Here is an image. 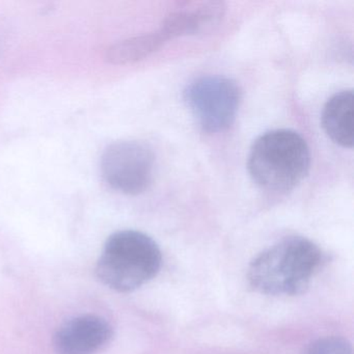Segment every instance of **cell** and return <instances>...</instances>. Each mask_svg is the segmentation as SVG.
Listing matches in <instances>:
<instances>
[{
	"instance_id": "ba28073f",
	"label": "cell",
	"mask_w": 354,
	"mask_h": 354,
	"mask_svg": "<svg viewBox=\"0 0 354 354\" xmlns=\"http://www.w3.org/2000/svg\"><path fill=\"white\" fill-rule=\"evenodd\" d=\"M322 125L328 138L343 148L353 147V93L333 95L323 109Z\"/></svg>"
},
{
	"instance_id": "6da1fadb",
	"label": "cell",
	"mask_w": 354,
	"mask_h": 354,
	"mask_svg": "<svg viewBox=\"0 0 354 354\" xmlns=\"http://www.w3.org/2000/svg\"><path fill=\"white\" fill-rule=\"evenodd\" d=\"M326 262V254L300 236L281 239L252 259L248 281L254 291L270 296H295L310 287Z\"/></svg>"
},
{
	"instance_id": "3957f363",
	"label": "cell",
	"mask_w": 354,
	"mask_h": 354,
	"mask_svg": "<svg viewBox=\"0 0 354 354\" xmlns=\"http://www.w3.org/2000/svg\"><path fill=\"white\" fill-rule=\"evenodd\" d=\"M310 165L308 144L293 130L266 132L254 142L248 155L250 177L268 192L293 189L308 175Z\"/></svg>"
},
{
	"instance_id": "9c48e42d",
	"label": "cell",
	"mask_w": 354,
	"mask_h": 354,
	"mask_svg": "<svg viewBox=\"0 0 354 354\" xmlns=\"http://www.w3.org/2000/svg\"><path fill=\"white\" fill-rule=\"evenodd\" d=\"M167 41L162 32L157 30L156 32L117 43L107 50L105 57L109 63L115 65L136 63L158 50Z\"/></svg>"
},
{
	"instance_id": "52a82bcc",
	"label": "cell",
	"mask_w": 354,
	"mask_h": 354,
	"mask_svg": "<svg viewBox=\"0 0 354 354\" xmlns=\"http://www.w3.org/2000/svg\"><path fill=\"white\" fill-rule=\"evenodd\" d=\"M225 8L219 1L186 3L163 19L159 30L167 40L194 36L211 30L225 15Z\"/></svg>"
},
{
	"instance_id": "7a4b0ae2",
	"label": "cell",
	"mask_w": 354,
	"mask_h": 354,
	"mask_svg": "<svg viewBox=\"0 0 354 354\" xmlns=\"http://www.w3.org/2000/svg\"><path fill=\"white\" fill-rule=\"evenodd\" d=\"M162 254L154 239L133 230L117 232L107 239L97 261L96 275L109 289L136 291L157 277Z\"/></svg>"
},
{
	"instance_id": "277c9868",
	"label": "cell",
	"mask_w": 354,
	"mask_h": 354,
	"mask_svg": "<svg viewBox=\"0 0 354 354\" xmlns=\"http://www.w3.org/2000/svg\"><path fill=\"white\" fill-rule=\"evenodd\" d=\"M184 100L201 127L213 133L227 129L235 121L241 91L231 78L204 76L187 86Z\"/></svg>"
},
{
	"instance_id": "5b68a950",
	"label": "cell",
	"mask_w": 354,
	"mask_h": 354,
	"mask_svg": "<svg viewBox=\"0 0 354 354\" xmlns=\"http://www.w3.org/2000/svg\"><path fill=\"white\" fill-rule=\"evenodd\" d=\"M155 156L144 142L121 140L107 147L101 157V174L113 189L136 196L148 189L154 175Z\"/></svg>"
},
{
	"instance_id": "30bf717a",
	"label": "cell",
	"mask_w": 354,
	"mask_h": 354,
	"mask_svg": "<svg viewBox=\"0 0 354 354\" xmlns=\"http://www.w3.org/2000/svg\"><path fill=\"white\" fill-rule=\"evenodd\" d=\"M302 354H353L351 343L341 337H324L306 346Z\"/></svg>"
},
{
	"instance_id": "8992f818",
	"label": "cell",
	"mask_w": 354,
	"mask_h": 354,
	"mask_svg": "<svg viewBox=\"0 0 354 354\" xmlns=\"http://www.w3.org/2000/svg\"><path fill=\"white\" fill-rule=\"evenodd\" d=\"M113 337V328L106 319L86 314L70 318L55 331L53 348L57 354H97Z\"/></svg>"
}]
</instances>
